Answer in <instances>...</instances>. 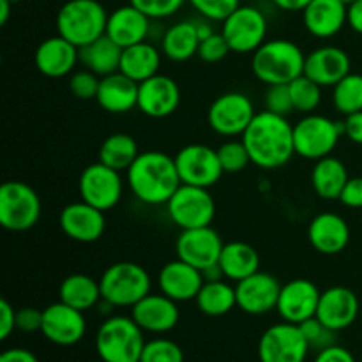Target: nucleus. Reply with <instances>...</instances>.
<instances>
[{"mask_svg": "<svg viewBox=\"0 0 362 362\" xmlns=\"http://www.w3.org/2000/svg\"><path fill=\"white\" fill-rule=\"evenodd\" d=\"M230 52L232 49H230L228 42H226L225 35L221 32H214L211 37L200 41V46H198V57L207 64L221 62Z\"/></svg>", "mask_w": 362, "mask_h": 362, "instance_id": "nucleus-47", "label": "nucleus"}, {"mask_svg": "<svg viewBox=\"0 0 362 362\" xmlns=\"http://www.w3.org/2000/svg\"><path fill=\"white\" fill-rule=\"evenodd\" d=\"M14 4H11L9 0H0V25H6L7 20L11 16V7Z\"/></svg>", "mask_w": 362, "mask_h": 362, "instance_id": "nucleus-57", "label": "nucleus"}, {"mask_svg": "<svg viewBox=\"0 0 362 362\" xmlns=\"http://www.w3.org/2000/svg\"><path fill=\"white\" fill-rule=\"evenodd\" d=\"M299 327H300V331H303L304 338H306L308 343H310L311 349L318 350V352L324 349H327V346L336 345V332L332 331V329L325 327V325L322 324L317 317L303 322Z\"/></svg>", "mask_w": 362, "mask_h": 362, "instance_id": "nucleus-42", "label": "nucleus"}, {"mask_svg": "<svg viewBox=\"0 0 362 362\" xmlns=\"http://www.w3.org/2000/svg\"><path fill=\"white\" fill-rule=\"evenodd\" d=\"M101 296L113 308H133L151 293L152 279L141 265L134 262H117L99 278Z\"/></svg>", "mask_w": 362, "mask_h": 362, "instance_id": "nucleus-6", "label": "nucleus"}, {"mask_svg": "<svg viewBox=\"0 0 362 362\" xmlns=\"http://www.w3.org/2000/svg\"><path fill=\"white\" fill-rule=\"evenodd\" d=\"M341 2H345L346 6H350V4H354V2H356V0H341Z\"/></svg>", "mask_w": 362, "mask_h": 362, "instance_id": "nucleus-58", "label": "nucleus"}, {"mask_svg": "<svg viewBox=\"0 0 362 362\" xmlns=\"http://www.w3.org/2000/svg\"><path fill=\"white\" fill-rule=\"evenodd\" d=\"M359 315V299L346 286H331L320 293L315 317L334 332L345 331Z\"/></svg>", "mask_w": 362, "mask_h": 362, "instance_id": "nucleus-24", "label": "nucleus"}, {"mask_svg": "<svg viewBox=\"0 0 362 362\" xmlns=\"http://www.w3.org/2000/svg\"><path fill=\"white\" fill-rule=\"evenodd\" d=\"M0 362H39V359L27 349H9L0 354Z\"/></svg>", "mask_w": 362, "mask_h": 362, "instance_id": "nucleus-53", "label": "nucleus"}, {"mask_svg": "<svg viewBox=\"0 0 362 362\" xmlns=\"http://www.w3.org/2000/svg\"><path fill=\"white\" fill-rule=\"evenodd\" d=\"M202 274H204V279L205 281H216V279H225V274H223L221 267H219V264L212 265V267L205 269V271H202Z\"/></svg>", "mask_w": 362, "mask_h": 362, "instance_id": "nucleus-56", "label": "nucleus"}, {"mask_svg": "<svg viewBox=\"0 0 362 362\" xmlns=\"http://www.w3.org/2000/svg\"><path fill=\"white\" fill-rule=\"evenodd\" d=\"M120 57H122V48L117 42H113L106 34L92 41L90 45L80 48L81 66L101 78L119 71Z\"/></svg>", "mask_w": 362, "mask_h": 362, "instance_id": "nucleus-34", "label": "nucleus"}, {"mask_svg": "<svg viewBox=\"0 0 362 362\" xmlns=\"http://www.w3.org/2000/svg\"><path fill=\"white\" fill-rule=\"evenodd\" d=\"M343 136V122L318 113H308L293 126L296 154L310 161H318L332 154Z\"/></svg>", "mask_w": 362, "mask_h": 362, "instance_id": "nucleus-7", "label": "nucleus"}, {"mask_svg": "<svg viewBox=\"0 0 362 362\" xmlns=\"http://www.w3.org/2000/svg\"><path fill=\"white\" fill-rule=\"evenodd\" d=\"M281 292V285L274 276L267 272H255L247 278L240 279L235 285L237 308L247 315H265L276 310Z\"/></svg>", "mask_w": 362, "mask_h": 362, "instance_id": "nucleus-18", "label": "nucleus"}, {"mask_svg": "<svg viewBox=\"0 0 362 362\" xmlns=\"http://www.w3.org/2000/svg\"><path fill=\"white\" fill-rule=\"evenodd\" d=\"M313 362H356V357L345 346L331 345L327 349L320 350Z\"/></svg>", "mask_w": 362, "mask_h": 362, "instance_id": "nucleus-51", "label": "nucleus"}, {"mask_svg": "<svg viewBox=\"0 0 362 362\" xmlns=\"http://www.w3.org/2000/svg\"><path fill=\"white\" fill-rule=\"evenodd\" d=\"M145 343L144 329L133 317L110 315L95 332V352L103 362H140Z\"/></svg>", "mask_w": 362, "mask_h": 362, "instance_id": "nucleus-4", "label": "nucleus"}, {"mask_svg": "<svg viewBox=\"0 0 362 362\" xmlns=\"http://www.w3.org/2000/svg\"><path fill=\"white\" fill-rule=\"evenodd\" d=\"M78 62H80V48L59 34L45 39L34 53L35 69L46 78L69 76L74 73Z\"/></svg>", "mask_w": 362, "mask_h": 362, "instance_id": "nucleus-23", "label": "nucleus"}, {"mask_svg": "<svg viewBox=\"0 0 362 362\" xmlns=\"http://www.w3.org/2000/svg\"><path fill=\"white\" fill-rule=\"evenodd\" d=\"M219 163L225 173H239L247 168L251 163V156L247 152L243 140H228L218 148Z\"/></svg>", "mask_w": 362, "mask_h": 362, "instance_id": "nucleus-40", "label": "nucleus"}, {"mask_svg": "<svg viewBox=\"0 0 362 362\" xmlns=\"http://www.w3.org/2000/svg\"><path fill=\"white\" fill-rule=\"evenodd\" d=\"M349 179L346 166L334 156L315 161L313 170H311V186L322 200H339Z\"/></svg>", "mask_w": 362, "mask_h": 362, "instance_id": "nucleus-33", "label": "nucleus"}, {"mask_svg": "<svg viewBox=\"0 0 362 362\" xmlns=\"http://www.w3.org/2000/svg\"><path fill=\"white\" fill-rule=\"evenodd\" d=\"M343 136L349 138L352 144L362 145V112L350 113L343 120Z\"/></svg>", "mask_w": 362, "mask_h": 362, "instance_id": "nucleus-52", "label": "nucleus"}, {"mask_svg": "<svg viewBox=\"0 0 362 362\" xmlns=\"http://www.w3.org/2000/svg\"><path fill=\"white\" fill-rule=\"evenodd\" d=\"M267 18L255 6L240 4L221 21V34L233 53H255L267 41Z\"/></svg>", "mask_w": 362, "mask_h": 362, "instance_id": "nucleus-10", "label": "nucleus"}, {"mask_svg": "<svg viewBox=\"0 0 362 362\" xmlns=\"http://www.w3.org/2000/svg\"><path fill=\"white\" fill-rule=\"evenodd\" d=\"M240 140L246 145L251 163L262 170H278L296 154L293 124L269 110L257 112Z\"/></svg>", "mask_w": 362, "mask_h": 362, "instance_id": "nucleus-1", "label": "nucleus"}, {"mask_svg": "<svg viewBox=\"0 0 362 362\" xmlns=\"http://www.w3.org/2000/svg\"><path fill=\"white\" fill-rule=\"evenodd\" d=\"M218 264L225 274V279L233 283H239L240 279L260 271L258 251L251 244L240 240H232L223 246Z\"/></svg>", "mask_w": 362, "mask_h": 362, "instance_id": "nucleus-32", "label": "nucleus"}, {"mask_svg": "<svg viewBox=\"0 0 362 362\" xmlns=\"http://www.w3.org/2000/svg\"><path fill=\"white\" fill-rule=\"evenodd\" d=\"M133 320L151 334H166L179 324L180 311L173 299L165 293H148L147 297L131 308Z\"/></svg>", "mask_w": 362, "mask_h": 362, "instance_id": "nucleus-21", "label": "nucleus"}, {"mask_svg": "<svg viewBox=\"0 0 362 362\" xmlns=\"http://www.w3.org/2000/svg\"><path fill=\"white\" fill-rule=\"evenodd\" d=\"M202 18L221 23L232 11L240 6V0H187Z\"/></svg>", "mask_w": 362, "mask_h": 362, "instance_id": "nucleus-44", "label": "nucleus"}, {"mask_svg": "<svg viewBox=\"0 0 362 362\" xmlns=\"http://www.w3.org/2000/svg\"><path fill=\"white\" fill-rule=\"evenodd\" d=\"M290 94H292L293 110L299 113H313L322 103V88L317 81L308 78L306 74L296 78L292 83H288Z\"/></svg>", "mask_w": 362, "mask_h": 362, "instance_id": "nucleus-39", "label": "nucleus"}, {"mask_svg": "<svg viewBox=\"0 0 362 362\" xmlns=\"http://www.w3.org/2000/svg\"><path fill=\"white\" fill-rule=\"evenodd\" d=\"M194 303L207 317H225L237 306L235 286L230 285L226 279L205 281Z\"/></svg>", "mask_w": 362, "mask_h": 362, "instance_id": "nucleus-36", "label": "nucleus"}, {"mask_svg": "<svg viewBox=\"0 0 362 362\" xmlns=\"http://www.w3.org/2000/svg\"><path fill=\"white\" fill-rule=\"evenodd\" d=\"M310 2L311 0H272V4H274L278 9L286 11V13H297V11L303 13Z\"/></svg>", "mask_w": 362, "mask_h": 362, "instance_id": "nucleus-55", "label": "nucleus"}, {"mask_svg": "<svg viewBox=\"0 0 362 362\" xmlns=\"http://www.w3.org/2000/svg\"><path fill=\"white\" fill-rule=\"evenodd\" d=\"M59 297L64 304L80 311H88L98 308L101 303V286L98 279L87 274H71L60 283Z\"/></svg>", "mask_w": 362, "mask_h": 362, "instance_id": "nucleus-35", "label": "nucleus"}, {"mask_svg": "<svg viewBox=\"0 0 362 362\" xmlns=\"http://www.w3.org/2000/svg\"><path fill=\"white\" fill-rule=\"evenodd\" d=\"M320 293L318 286L310 279H292L281 285L276 311L283 322L300 325L317 315Z\"/></svg>", "mask_w": 362, "mask_h": 362, "instance_id": "nucleus-17", "label": "nucleus"}, {"mask_svg": "<svg viewBox=\"0 0 362 362\" xmlns=\"http://www.w3.org/2000/svg\"><path fill=\"white\" fill-rule=\"evenodd\" d=\"M225 243L221 235L211 226L193 230H180L177 237L175 253L177 258L187 262L193 267L205 271L219 262Z\"/></svg>", "mask_w": 362, "mask_h": 362, "instance_id": "nucleus-15", "label": "nucleus"}, {"mask_svg": "<svg viewBox=\"0 0 362 362\" xmlns=\"http://www.w3.org/2000/svg\"><path fill=\"white\" fill-rule=\"evenodd\" d=\"M187 0H129L134 7L147 14L151 20H165L184 7Z\"/></svg>", "mask_w": 362, "mask_h": 362, "instance_id": "nucleus-46", "label": "nucleus"}, {"mask_svg": "<svg viewBox=\"0 0 362 362\" xmlns=\"http://www.w3.org/2000/svg\"><path fill=\"white\" fill-rule=\"evenodd\" d=\"M306 55L290 39H267L251 59V71L264 85H288L304 74Z\"/></svg>", "mask_w": 362, "mask_h": 362, "instance_id": "nucleus-3", "label": "nucleus"}, {"mask_svg": "<svg viewBox=\"0 0 362 362\" xmlns=\"http://www.w3.org/2000/svg\"><path fill=\"white\" fill-rule=\"evenodd\" d=\"M108 13L99 0H67L57 13V34L78 48L106 34Z\"/></svg>", "mask_w": 362, "mask_h": 362, "instance_id": "nucleus-5", "label": "nucleus"}, {"mask_svg": "<svg viewBox=\"0 0 362 362\" xmlns=\"http://www.w3.org/2000/svg\"><path fill=\"white\" fill-rule=\"evenodd\" d=\"M41 332L48 341L59 346H73L81 341L87 332L83 311L67 306L62 300L42 310Z\"/></svg>", "mask_w": 362, "mask_h": 362, "instance_id": "nucleus-16", "label": "nucleus"}, {"mask_svg": "<svg viewBox=\"0 0 362 362\" xmlns=\"http://www.w3.org/2000/svg\"><path fill=\"white\" fill-rule=\"evenodd\" d=\"M41 218L39 194L23 180H7L0 186V225L9 232H27Z\"/></svg>", "mask_w": 362, "mask_h": 362, "instance_id": "nucleus-8", "label": "nucleus"}, {"mask_svg": "<svg viewBox=\"0 0 362 362\" xmlns=\"http://www.w3.org/2000/svg\"><path fill=\"white\" fill-rule=\"evenodd\" d=\"M180 105V88L173 78L158 73L138 87V110L151 119L170 117Z\"/></svg>", "mask_w": 362, "mask_h": 362, "instance_id": "nucleus-19", "label": "nucleus"}, {"mask_svg": "<svg viewBox=\"0 0 362 362\" xmlns=\"http://www.w3.org/2000/svg\"><path fill=\"white\" fill-rule=\"evenodd\" d=\"M170 221L180 230L211 226L216 216V202L207 187L180 184L166 204Z\"/></svg>", "mask_w": 362, "mask_h": 362, "instance_id": "nucleus-9", "label": "nucleus"}, {"mask_svg": "<svg viewBox=\"0 0 362 362\" xmlns=\"http://www.w3.org/2000/svg\"><path fill=\"white\" fill-rule=\"evenodd\" d=\"M332 106L341 115L362 112V74L349 73L332 87Z\"/></svg>", "mask_w": 362, "mask_h": 362, "instance_id": "nucleus-38", "label": "nucleus"}, {"mask_svg": "<svg viewBox=\"0 0 362 362\" xmlns=\"http://www.w3.org/2000/svg\"><path fill=\"white\" fill-rule=\"evenodd\" d=\"M42 325V311L37 308H21L16 311V329L21 332H37Z\"/></svg>", "mask_w": 362, "mask_h": 362, "instance_id": "nucleus-48", "label": "nucleus"}, {"mask_svg": "<svg viewBox=\"0 0 362 362\" xmlns=\"http://www.w3.org/2000/svg\"><path fill=\"white\" fill-rule=\"evenodd\" d=\"M161 49L156 48L152 42L144 41L138 45L122 48L119 71L136 83L156 76L161 67Z\"/></svg>", "mask_w": 362, "mask_h": 362, "instance_id": "nucleus-30", "label": "nucleus"}, {"mask_svg": "<svg viewBox=\"0 0 362 362\" xmlns=\"http://www.w3.org/2000/svg\"><path fill=\"white\" fill-rule=\"evenodd\" d=\"M180 182L198 187H212L219 182L225 170L219 163L218 151L204 144H189L175 154Z\"/></svg>", "mask_w": 362, "mask_h": 362, "instance_id": "nucleus-14", "label": "nucleus"}, {"mask_svg": "<svg viewBox=\"0 0 362 362\" xmlns=\"http://www.w3.org/2000/svg\"><path fill=\"white\" fill-rule=\"evenodd\" d=\"M308 239L320 255H339L350 243L349 223L336 212H320L310 221Z\"/></svg>", "mask_w": 362, "mask_h": 362, "instance_id": "nucleus-27", "label": "nucleus"}, {"mask_svg": "<svg viewBox=\"0 0 362 362\" xmlns=\"http://www.w3.org/2000/svg\"><path fill=\"white\" fill-rule=\"evenodd\" d=\"M78 193L83 202L92 207L106 212L112 211L120 202L124 193V182L120 172L103 165L101 161L85 166L78 179Z\"/></svg>", "mask_w": 362, "mask_h": 362, "instance_id": "nucleus-13", "label": "nucleus"}, {"mask_svg": "<svg viewBox=\"0 0 362 362\" xmlns=\"http://www.w3.org/2000/svg\"><path fill=\"white\" fill-rule=\"evenodd\" d=\"M16 331V311L6 299L0 300V339H7Z\"/></svg>", "mask_w": 362, "mask_h": 362, "instance_id": "nucleus-50", "label": "nucleus"}, {"mask_svg": "<svg viewBox=\"0 0 362 362\" xmlns=\"http://www.w3.org/2000/svg\"><path fill=\"white\" fill-rule=\"evenodd\" d=\"M175 158L163 151L140 152L127 168V186L131 194L145 205H166L180 186Z\"/></svg>", "mask_w": 362, "mask_h": 362, "instance_id": "nucleus-2", "label": "nucleus"}, {"mask_svg": "<svg viewBox=\"0 0 362 362\" xmlns=\"http://www.w3.org/2000/svg\"><path fill=\"white\" fill-rule=\"evenodd\" d=\"M204 283L205 279L200 269L193 267L180 258L163 265L158 274L159 292L175 303H187V300L197 299Z\"/></svg>", "mask_w": 362, "mask_h": 362, "instance_id": "nucleus-25", "label": "nucleus"}, {"mask_svg": "<svg viewBox=\"0 0 362 362\" xmlns=\"http://www.w3.org/2000/svg\"><path fill=\"white\" fill-rule=\"evenodd\" d=\"M138 87L140 83L117 71L101 78L95 101L105 112L113 113V115L127 113L138 108Z\"/></svg>", "mask_w": 362, "mask_h": 362, "instance_id": "nucleus-29", "label": "nucleus"}, {"mask_svg": "<svg viewBox=\"0 0 362 362\" xmlns=\"http://www.w3.org/2000/svg\"><path fill=\"white\" fill-rule=\"evenodd\" d=\"M99 83H101V76L88 69L74 71L73 74H69V90L73 92L74 98L83 99V101L98 98Z\"/></svg>", "mask_w": 362, "mask_h": 362, "instance_id": "nucleus-43", "label": "nucleus"}, {"mask_svg": "<svg viewBox=\"0 0 362 362\" xmlns=\"http://www.w3.org/2000/svg\"><path fill=\"white\" fill-rule=\"evenodd\" d=\"M59 221L66 237L81 244L99 240L106 228L105 212L92 207L83 200L66 205L60 212Z\"/></svg>", "mask_w": 362, "mask_h": 362, "instance_id": "nucleus-20", "label": "nucleus"}, {"mask_svg": "<svg viewBox=\"0 0 362 362\" xmlns=\"http://www.w3.org/2000/svg\"><path fill=\"white\" fill-rule=\"evenodd\" d=\"M148 32H151V18L133 4L117 7L113 13L108 14L106 35L120 48L147 41Z\"/></svg>", "mask_w": 362, "mask_h": 362, "instance_id": "nucleus-28", "label": "nucleus"}, {"mask_svg": "<svg viewBox=\"0 0 362 362\" xmlns=\"http://www.w3.org/2000/svg\"><path fill=\"white\" fill-rule=\"evenodd\" d=\"M140 156L138 144L131 134L113 133L101 144L98 152V161L117 172H127L134 159Z\"/></svg>", "mask_w": 362, "mask_h": 362, "instance_id": "nucleus-37", "label": "nucleus"}, {"mask_svg": "<svg viewBox=\"0 0 362 362\" xmlns=\"http://www.w3.org/2000/svg\"><path fill=\"white\" fill-rule=\"evenodd\" d=\"M345 207L362 209V177H350L339 197Z\"/></svg>", "mask_w": 362, "mask_h": 362, "instance_id": "nucleus-49", "label": "nucleus"}, {"mask_svg": "<svg viewBox=\"0 0 362 362\" xmlns=\"http://www.w3.org/2000/svg\"><path fill=\"white\" fill-rule=\"evenodd\" d=\"M9 2L11 4H18V2H20V0H9Z\"/></svg>", "mask_w": 362, "mask_h": 362, "instance_id": "nucleus-59", "label": "nucleus"}, {"mask_svg": "<svg viewBox=\"0 0 362 362\" xmlns=\"http://www.w3.org/2000/svg\"><path fill=\"white\" fill-rule=\"evenodd\" d=\"M264 106L269 112L283 117H288L290 113L296 112L288 85H267V90L264 94Z\"/></svg>", "mask_w": 362, "mask_h": 362, "instance_id": "nucleus-45", "label": "nucleus"}, {"mask_svg": "<svg viewBox=\"0 0 362 362\" xmlns=\"http://www.w3.org/2000/svg\"><path fill=\"white\" fill-rule=\"evenodd\" d=\"M140 362H184V352L168 338H154L145 343Z\"/></svg>", "mask_w": 362, "mask_h": 362, "instance_id": "nucleus-41", "label": "nucleus"}, {"mask_svg": "<svg viewBox=\"0 0 362 362\" xmlns=\"http://www.w3.org/2000/svg\"><path fill=\"white\" fill-rule=\"evenodd\" d=\"M349 73H352V60L339 46H320L306 55L304 74L317 81L320 87L332 88Z\"/></svg>", "mask_w": 362, "mask_h": 362, "instance_id": "nucleus-22", "label": "nucleus"}, {"mask_svg": "<svg viewBox=\"0 0 362 362\" xmlns=\"http://www.w3.org/2000/svg\"><path fill=\"white\" fill-rule=\"evenodd\" d=\"M303 25L313 37H334L349 25V6L341 0H311L303 11Z\"/></svg>", "mask_w": 362, "mask_h": 362, "instance_id": "nucleus-26", "label": "nucleus"}, {"mask_svg": "<svg viewBox=\"0 0 362 362\" xmlns=\"http://www.w3.org/2000/svg\"><path fill=\"white\" fill-rule=\"evenodd\" d=\"M198 46H200V37L194 20H184L170 25L161 37L163 57L172 62H187L198 55Z\"/></svg>", "mask_w": 362, "mask_h": 362, "instance_id": "nucleus-31", "label": "nucleus"}, {"mask_svg": "<svg viewBox=\"0 0 362 362\" xmlns=\"http://www.w3.org/2000/svg\"><path fill=\"white\" fill-rule=\"evenodd\" d=\"M253 101L243 92H225L207 110V124L216 134L225 138L243 136L255 119Z\"/></svg>", "mask_w": 362, "mask_h": 362, "instance_id": "nucleus-11", "label": "nucleus"}, {"mask_svg": "<svg viewBox=\"0 0 362 362\" xmlns=\"http://www.w3.org/2000/svg\"><path fill=\"white\" fill-rule=\"evenodd\" d=\"M349 27L362 35V0H356L349 6Z\"/></svg>", "mask_w": 362, "mask_h": 362, "instance_id": "nucleus-54", "label": "nucleus"}, {"mask_svg": "<svg viewBox=\"0 0 362 362\" xmlns=\"http://www.w3.org/2000/svg\"><path fill=\"white\" fill-rule=\"evenodd\" d=\"M310 343L297 324L281 322L265 329L258 341L260 362H304Z\"/></svg>", "mask_w": 362, "mask_h": 362, "instance_id": "nucleus-12", "label": "nucleus"}]
</instances>
